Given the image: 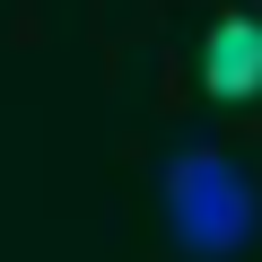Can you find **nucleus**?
I'll use <instances>...</instances> for the list:
<instances>
[{
  "instance_id": "nucleus-1",
  "label": "nucleus",
  "mask_w": 262,
  "mask_h": 262,
  "mask_svg": "<svg viewBox=\"0 0 262 262\" xmlns=\"http://www.w3.org/2000/svg\"><path fill=\"white\" fill-rule=\"evenodd\" d=\"M158 201H166L175 253H192V262H236V253L253 245V227H262V192H253L245 166H236L227 149H210V140L166 158Z\"/></svg>"
},
{
  "instance_id": "nucleus-2",
  "label": "nucleus",
  "mask_w": 262,
  "mask_h": 262,
  "mask_svg": "<svg viewBox=\"0 0 262 262\" xmlns=\"http://www.w3.org/2000/svg\"><path fill=\"white\" fill-rule=\"evenodd\" d=\"M201 88H210L219 105H245V96L262 88V27H253V18H219V27H210V44H201Z\"/></svg>"
}]
</instances>
